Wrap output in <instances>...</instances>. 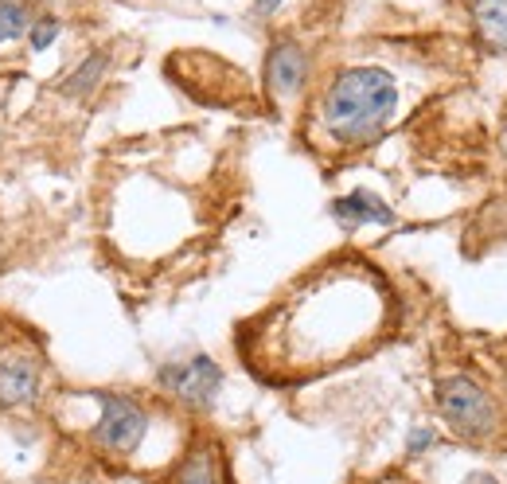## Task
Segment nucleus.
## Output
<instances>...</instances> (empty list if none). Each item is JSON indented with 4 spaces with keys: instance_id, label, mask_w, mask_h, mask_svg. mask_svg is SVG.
Returning a JSON list of instances; mask_svg holds the SVG:
<instances>
[{
    "instance_id": "1",
    "label": "nucleus",
    "mask_w": 507,
    "mask_h": 484,
    "mask_svg": "<svg viewBox=\"0 0 507 484\" xmlns=\"http://www.w3.org/2000/svg\"><path fill=\"white\" fill-rule=\"evenodd\" d=\"M398 110V86L383 67H351L328 83L320 98V122L340 145H367Z\"/></svg>"
},
{
    "instance_id": "2",
    "label": "nucleus",
    "mask_w": 507,
    "mask_h": 484,
    "mask_svg": "<svg viewBox=\"0 0 507 484\" xmlns=\"http://www.w3.org/2000/svg\"><path fill=\"white\" fill-rule=\"evenodd\" d=\"M94 402L98 418L90 426L94 449L102 457H117V461L133 457L149 434V410L133 395H122V390H94Z\"/></svg>"
},
{
    "instance_id": "3",
    "label": "nucleus",
    "mask_w": 507,
    "mask_h": 484,
    "mask_svg": "<svg viewBox=\"0 0 507 484\" xmlns=\"http://www.w3.org/2000/svg\"><path fill=\"white\" fill-rule=\"evenodd\" d=\"M437 410L453 434H461L468 441H480L496 430V407H492L488 390L468 375L437 379Z\"/></svg>"
},
{
    "instance_id": "4",
    "label": "nucleus",
    "mask_w": 507,
    "mask_h": 484,
    "mask_svg": "<svg viewBox=\"0 0 507 484\" xmlns=\"http://www.w3.org/2000/svg\"><path fill=\"white\" fill-rule=\"evenodd\" d=\"M156 387L164 395H172L176 402H184L188 410H211L219 390H223V368L207 356L191 360H168L156 371Z\"/></svg>"
},
{
    "instance_id": "5",
    "label": "nucleus",
    "mask_w": 507,
    "mask_h": 484,
    "mask_svg": "<svg viewBox=\"0 0 507 484\" xmlns=\"http://www.w3.org/2000/svg\"><path fill=\"white\" fill-rule=\"evenodd\" d=\"M44 399V363L35 351H0V414L32 410Z\"/></svg>"
},
{
    "instance_id": "6",
    "label": "nucleus",
    "mask_w": 507,
    "mask_h": 484,
    "mask_svg": "<svg viewBox=\"0 0 507 484\" xmlns=\"http://www.w3.org/2000/svg\"><path fill=\"white\" fill-rule=\"evenodd\" d=\"M308 78V55L293 39H278L266 55V83L278 98H293Z\"/></svg>"
},
{
    "instance_id": "7",
    "label": "nucleus",
    "mask_w": 507,
    "mask_h": 484,
    "mask_svg": "<svg viewBox=\"0 0 507 484\" xmlns=\"http://www.w3.org/2000/svg\"><path fill=\"white\" fill-rule=\"evenodd\" d=\"M332 219L344 231H356V227H390V223H395V212H390V207L375 192L356 188V192L340 195V200H332Z\"/></svg>"
},
{
    "instance_id": "8",
    "label": "nucleus",
    "mask_w": 507,
    "mask_h": 484,
    "mask_svg": "<svg viewBox=\"0 0 507 484\" xmlns=\"http://www.w3.org/2000/svg\"><path fill=\"white\" fill-rule=\"evenodd\" d=\"M168 484H227V465L215 441L200 438L195 446L180 457V465L172 469Z\"/></svg>"
},
{
    "instance_id": "9",
    "label": "nucleus",
    "mask_w": 507,
    "mask_h": 484,
    "mask_svg": "<svg viewBox=\"0 0 507 484\" xmlns=\"http://www.w3.org/2000/svg\"><path fill=\"white\" fill-rule=\"evenodd\" d=\"M473 16H476L480 39L503 55L507 51V0H473Z\"/></svg>"
},
{
    "instance_id": "10",
    "label": "nucleus",
    "mask_w": 507,
    "mask_h": 484,
    "mask_svg": "<svg viewBox=\"0 0 507 484\" xmlns=\"http://www.w3.org/2000/svg\"><path fill=\"white\" fill-rule=\"evenodd\" d=\"M106 67H110V59L102 55V51L86 55V59L67 74V83H63V94H67V98H86L90 90H94L102 78H106Z\"/></svg>"
},
{
    "instance_id": "11",
    "label": "nucleus",
    "mask_w": 507,
    "mask_h": 484,
    "mask_svg": "<svg viewBox=\"0 0 507 484\" xmlns=\"http://www.w3.org/2000/svg\"><path fill=\"white\" fill-rule=\"evenodd\" d=\"M35 20L32 0H0V44H16Z\"/></svg>"
},
{
    "instance_id": "12",
    "label": "nucleus",
    "mask_w": 507,
    "mask_h": 484,
    "mask_svg": "<svg viewBox=\"0 0 507 484\" xmlns=\"http://www.w3.org/2000/svg\"><path fill=\"white\" fill-rule=\"evenodd\" d=\"M59 32H63L59 16L44 12V16H35V20H32V28H28V47H32V51H47V47L59 39Z\"/></svg>"
},
{
    "instance_id": "13",
    "label": "nucleus",
    "mask_w": 507,
    "mask_h": 484,
    "mask_svg": "<svg viewBox=\"0 0 507 484\" xmlns=\"http://www.w3.org/2000/svg\"><path fill=\"white\" fill-rule=\"evenodd\" d=\"M434 441H437L434 430H429V426H418V430H414V434L406 438V453H410V457H422L429 446H434Z\"/></svg>"
},
{
    "instance_id": "14",
    "label": "nucleus",
    "mask_w": 507,
    "mask_h": 484,
    "mask_svg": "<svg viewBox=\"0 0 507 484\" xmlns=\"http://www.w3.org/2000/svg\"><path fill=\"white\" fill-rule=\"evenodd\" d=\"M278 8H281V0H254V12H258V16H273Z\"/></svg>"
},
{
    "instance_id": "15",
    "label": "nucleus",
    "mask_w": 507,
    "mask_h": 484,
    "mask_svg": "<svg viewBox=\"0 0 507 484\" xmlns=\"http://www.w3.org/2000/svg\"><path fill=\"white\" fill-rule=\"evenodd\" d=\"M464 484H500V480H496V477H488V473H473Z\"/></svg>"
}]
</instances>
